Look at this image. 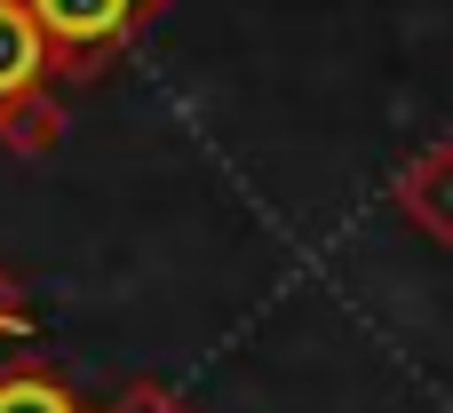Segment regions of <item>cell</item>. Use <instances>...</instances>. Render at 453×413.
Segmentation results:
<instances>
[{"label": "cell", "instance_id": "cell-1", "mask_svg": "<svg viewBox=\"0 0 453 413\" xmlns=\"http://www.w3.org/2000/svg\"><path fill=\"white\" fill-rule=\"evenodd\" d=\"M48 40V80H96L111 56L143 40V24L167 0H24Z\"/></svg>", "mask_w": 453, "mask_h": 413}, {"label": "cell", "instance_id": "cell-2", "mask_svg": "<svg viewBox=\"0 0 453 413\" xmlns=\"http://www.w3.org/2000/svg\"><path fill=\"white\" fill-rule=\"evenodd\" d=\"M40 88H48V40L24 0H0V111H16Z\"/></svg>", "mask_w": 453, "mask_h": 413}, {"label": "cell", "instance_id": "cell-3", "mask_svg": "<svg viewBox=\"0 0 453 413\" xmlns=\"http://www.w3.org/2000/svg\"><path fill=\"white\" fill-rule=\"evenodd\" d=\"M398 207H406L438 247H453V143H430V151L398 175Z\"/></svg>", "mask_w": 453, "mask_h": 413}, {"label": "cell", "instance_id": "cell-4", "mask_svg": "<svg viewBox=\"0 0 453 413\" xmlns=\"http://www.w3.org/2000/svg\"><path fill=\"white\" fill-rule=\"evenodd\" d=\"M0 135H8L16 151H48V143L64 135V111H56V96L40 88V96H24L16 111H0Z\"/></svg>", "mask_w": 453, "mask_h": 413}, {"label": "cell", "instance_id": "cell-5", "mask_svg": "<svg viewBox=\"0 0 453 413\" xmlns=\"http://www.w3.org/2000/svg\"><path fill=\"white\" fill-rule=\"evenodd\" d=\"M0 413H80L56 382H40V374H16V382H0Z\"/></svg>", "mask_w": 453, "mask_h": 413}, {"label": "cell", "instance_id": "cell-6", "mask_svg": "<svg viewBox=\"0 0 453 413\" xmlns=\"http://www.w3.org/2000/svg\"><path fill=\"white\" fill-rule=\"evenodd\" d=\"M111 413H183V406H175L167 390H127V398H119Z\"/></svg>", "mask_w": 453, "mask_h": 413}]
</instances>
